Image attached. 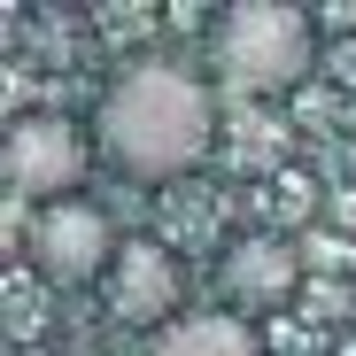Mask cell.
Wrapping results in <instances>:
<instances>
[{
  "label": "cell",
  "mask_w": 356,
  "mask_h": 356,
  "mask_svg": "<svg viewBox=\"0 0 356 356\" xmlns=\"http://www.w3.org/2000/svg\"><path fill=\"white\" fill-rule=\"evenodd\" d=\"M8 186L24 194V202H39V209H54V202H70V186L86 178V140L63 124V116H16L8 124Z\"/></svg>",
  "instance_id": "3957f363"
},
{
  "label": "cell",
  "mask_w": 356,
  "mask_h": 356,
  "mask_svg": "<svg viewBox=\"0 0 356 356\" xmlns=\"http://www.w3.org/2000/svg\"><path fill=\"white\" fill-rule=\"evenodd\" d=\"M178 302H186V271L163 241H124L108 264V310L124 325H147V333H170L178 325Z\"/></svg>",
  "instance_id": "277c9868"
},
{
  "label": "cell",
  "mask_w": 356,
  "mask_h": 356,
  "mask_svg": "<svg viewBox=\"0 0 356 356\" xmlns=\"http://www.w3.org/2000/svg\"><path fill=\"white\" fill-rule=\"evenodd\" d=\"M116 225L93 209V202H54V209H39L31 217V264L54 279V286H78V279H93L101 264H116Z\"/></svg>",
  "instance_id": "5b68a950"
},
{
  "label": "cell",
  "mask_w": 356,
  "mask_h": 356,
  "mask_svg": "<svg viewBox=\"0 0 356 356\" xmlns=\"http://www.w3.org/2000/svg\"><path fill=\"white\" fill-rule=\"evenodd\" d=\"M101 147L124 178H186L217 147V101L194 70L178 63H132L101 93Z\"/></svg>",
  "instance_id": "6da1fadb"
},
{
  "label": "cell",
  "mask_w": 356,
  "mask_h": 356,
  "mask_svg": "<svg viewBox=\"0 0 356 356\" xmlns=\"http://www.w3.org/2000/svg\"><path fill=\"white\" fill-rule=\"evenodd\" d=\"M294 294H302V256L279 232H248V241L225 248V310L232 318H271Z\"/></svg>",
  "instance_id": "8992f818"
},
{
  "label": "cell",
  "mask_w": 356,
  "mask_h": 356,
  "mask_svg": "<svg viewBox=\"0 0 356 356\" xmlns=\"http://www.w3.org/2000/svg\"><path fill=\"white\" fill-rule=\"evenodd\" d=\"M155 356H264L248 318L232 310H202V318H178L170 333H155Z\"/></svg>",
  "instance_id": "52a82bcc"
},
{
  "label": "cell",
  "mask_w": 356,
  "mask_h": 356,
  "mask_svg": "<svg viewBox=\"0 0 356 356\" xmlns=\"http://www.w3.org/2000/svg\"><path fill=\"white\" fill-rule=\"evenodd\" d=\"M217 78L241 93H286L302 86L318 63V16L294 8V0H232L209 31Z\"/></svg>",
  "instance_id": "7a4b0ae2"
}]
</instances>
